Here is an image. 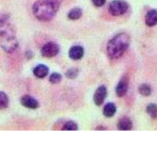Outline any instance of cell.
I'll return each instance as SVG.
<instances>
[{"label": "cell", "mask_w": 157, "mask_h": 143, "mask_svg": "<svg viewBox=\"0 0 157 143\" xmlns=\"http://www.w3.org/2000/svg\"><path fill=\"white\" fill-rule=\"evenodd\" d=\"M20 103L23 106L29 109H37L39 107V103L36 99L29 95H24L20 99Z\"/></svg>", "instance_id": "8992f818"}, {"label": "cell", "mask_w": 157, "mask_h": 143, "mask_svg": "<svg viewBox=\"0 0 157 143\" xmlns=\"http://www.w3.org/2000/svg\"><path fill=\"white\" fill-rule=\"evenodd\" d=\"M63 0H37L32 11L34 16L40 21H50L56 15Z\"/></svg>", "instance_id": "7a4b0ae2"}, {"label": "cell", "mask_w": 157, "mask_h": 143, "mask_svg": "<svg viewBox=\"0 0 157 143\" xmlns=\"http://www.w3.org/2000/svg\"><path fill=\"white\" fill-rule=\"evenodd\" d=\"M128 87H129V81H128V79L126 77H123L118 86H117V89H116V92H117V95L119 97H122L124 96L126 93H127V91H128Z\"/></svg>", "instance_id": "ba28073f"}, {"label": "cell", "mask_w": 157, "mask_h": 143, "mask_svg": "<svg viewBox=\"0 0 157 143\" xmlns=\"http://www.w3.org/2000/svg\"><path fill=\"white\" fill-rule=\"evenodd\" d=\"M139 92L142 95L144 96H149L152 92V90H151V87L147 84H143L140 86L139 88Z\"/></svg>", "instance_id": "2e32d148"}, {"label": "cell", "mask_w": 157, "mask_h": 143, "mask_svg": "<svg viewBox=\"0 0 157 143\" xmlns=\"http://www.w3.org/2000/svg\"><path fill=\"white\" fill-rule=\"evenodd\" d=\"M59 50H60L59 45L56 43H54V42H49V43H45L42 46V48H41V55L44 57L51 58V57H53L56 55H58Z\"/></svg>", "instance_id": "5b68a950"}, {"label": "cell", "mask_w": 157, "mask_h": 143, "mask_svg": "<svg viewBox=\"0 0 157 143\" xmlns=\"http://www.w3.org/2000/svg\"><path fill=\"white\" fill-rule=\"evenodd\" d=\"M145 22L148 26L152 27L157 24V10L152 9L150 10L145 17Z\"/></svg>", "instance_id": "8fae6325"}, {"label": "cell", "mask_w": 157, "mask_h": 143, "mask_svg": "<svg viewBox=\"0 0 157 143\" xmlns=\"http://www.w3.org/2000/svg\"><path fill=\"white\" fill-rule=\"evenodd\" d=\"M77 125L74 121H68L64 124L63 129V130H77Z\"/></svg>", "instance_id": "ac0fdd59"}, {"label": "cell", "mask_w": 157, "mask_h": 143, "mask_svg": "<svg viewBox=\"0 0 157 143\" xmlns=\"http://www.w3.org/2000/svg\"><path fill=\"white\" fill-rule=\"evenodd\" d=\"M104 116L106 117H112L116 114V106L112 103H109L105 107H104Z\"/></svg>", "instance_id": "4fadbf2b"}, {"label": "cell", "mask_w": 157, "mask_h": 143, "mask_svg": "<svg viewBox=\"0 0 157 143\" xmlns=\"http://www.w3.org/2000/svg\"><path fill=\"white\" fill-rule=\"evenodd\" d=\"M147 113L153 117V118H155L157 116V105L152 104L150 105L147 106Z\"/></svg>", "instance_id": "e0dca14e"}, {"label": "cell", "mask_w": 157, "mask_h": 143, "mask_svg": "<svg viewBox=\"0 0 157 143\" xmlns=\"http://www.w3.org/2000/svg\"><path fill=\"white\" fill-rule=\"evenodd\" d=\"M118 128L121 130H130L132 128V123L128 117H122L118 124Z\"/></svg>", "instance_id": "7c38bea8"}, {"label": "cell", "mask_w": 157, "mask_h": 143, "mask_svg": "<svg viewBox=\"0 0 157 143\" xmlns=\"http://www.w3.org/2000/svg\"><path fill=\"white\" fill-rule=\"evenodd\" d=\"M128 9V4L123 0H114L109 6V13L114 16H121Z\"/></svg>", "instance_id": "277c9868"}, {"label": "cell", "mask_w": 157, "mask_h": 143, "mask_svg": "<svg viewBox=\"0 0 157 143\" xmlns=\"http://www.w3.org/2000/svg\"><path fill=\"white\" fill-rule=\"evenodd\" d=\"M92 2L96 6H102L105 4L106 0H92Z\"/></svg>", "instance_id": "44dd1931"}, {"label": "cell", "mask_w": 157, "mask_h": 143, "mask_svg": "<svg viewBox=\"0 0 157 143\" xmlns=\"http://www.w3.org/2000/svg\"><path fill=\"white\" fill-rule=\"evenodd\" d=\"M0 45L7 53L16 51L18 46L15 30L7 16L0 18Z\"/></svg>", "instance_id": "6da1fadb"}, {"label": "cell", "mask_w": 157, "mask_h": 143, "mask_svg": "<svg viewBox=\"0 0 157 143\" xmlns=\"http://www.w3.org/2000/svg\"><path fill=\"white\" fill-rule=\"evenodd\" d=\"M8 104H9L8 96L5 92H0V109L3 110V109L7 108L8 107Z\"/></svg>", "instance_id": "9a60e30c"}, {"label": "cell", "mask_w": 157, "mask_h": 143, "mask_svg": "<svg viewBox=\"0 0 157 143\" xmlns=\"http://www.w3.org/2000/svg\"><path fill=\"white\" fill-rule=\"evenodd\" d=\"M62 80V75L59 73H52L50 77V81L53 84H57Z\"/></svg>", "instance_id": "d6986e66"}, {"label": "cell", "mask_w": 157, "mask_h": 143, "mask_svg": "<svg viewBox=\"0 0 157 143\" xmlns=\"http://www.w3.org/2000/svg\"><path fill=\"white\" fill-rule=\"evenodd\" d=\"M107 96V88L105 86H100L97 90L94 95V102L97 105H101Z\"/></svg>", "instance_id": "52a82bcc"}, {"label": "cell", "mask_w": 157, "mask_h": 143, "mask_svg": "<svg viewBox=\"0 0 157 143\" xmlns=\"http://www.w3.org/2000/svg\"><path fill=\"white\" fill-rule=\"evenodd\" d=\"M130 44V38L126 33H120L113 37L108 43L107 52L108 55L112 58H118L121 56L128 49Z\"/></svg>", "instance_id": "3957f363"}, {"label": "cell", "mask_w": 157, "mask_h": 143, "mask_svg": "<svg viewBox=\"0 0 157 143\" xmlns=\"http://www.w3.org/2000/svg\"><path fill=\"white\" fill-rule=\"evenodd\" d=\"M77 75H78V70H77L76 68H70V69L67 70V72H66V77H67L68 79H71V80L76 78Z\"/></svg>", "instance_id": "ffe728a7"}, {"label": "cell", "mask_w": 157, "mask_h": 143, "mask_svg": "<svg viewBox=\"0 0 157 143\" xmlns=\"http://www.w3.org/2000/svg\"><path fill=\"white\" fill-rule=\"evenodd\" d=\"M84 55V48L80 45H75L69 50V56L73 60H79Z\"/></svg>", "instance_id": "9c48e42d"}, {"label": "cell", "mask_w": 157, "mask_h": 143, "mask_svg": "<svg viewBox=\"0 0 157 143\" xmlns=\"http://www.w3.org/2000/svg\"><path fill=\"white\" fill-rule=\"evenodd\" d=\"M82 14H83V11L81 8L79 7H75L73 9H71L68 13V18L72 20H75V19H78L82 17Z\"/></svg>", "instance_id": "5bb4252c"}, {"label": "cell", "mask_w": 157, "mask_h": 143, "mask_svg": "<svg viewBox=\"0 0 157 143\" xmlns=\"http://www.w3.org/2000/svg\"><path fill=\"white\" fill-rule=\"evenodd\" d=\"M49 73V68L45 65H38L37 67H34L33 69V74L35 77L39 79H43L45 78Z\"/></svg>", "instance_id": "30bf717a"}]
</instances>
